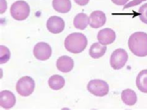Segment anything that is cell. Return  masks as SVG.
<instances>
[{
  "label": "cell",
  "instance_id": "277c9868",
  "mask_svg": "<svg viewBox=\"0 0 147 110\" xmlns=\"http://www.w3.org/2000/svg\"><path fill=\"white\" fill-rule=\"evenodd\" d=\"M16 90L22 96H29L35 90V81L30 76H23L18 80L16 85Z\"/></svg>",
  "mask_w": 147,
  "mask_h": 110
},
{
  "label": "cell",
  "instance_id": "ba28073f",
  "mask_svg": "<svg viewBox=\"0 0 147 110\" xmlns=\"http://www.w3.org/2000/svg\"><path fill=\"white\" fill-rule=\"evenodd\" d=\"M48 31L53 34H58L65 29V22L58 16H52L48 18L47 22Z\"/></svg>",
  "mask_w": 147,
  "mask_h": 110
},
{
  "label": "cell",
  "instance_id": "ffe728a7",
  "mask_svg": "<svg viewBox=\"0 0 147 110\" xmlns=\"http://www.w3.org/2000/svg\"><path fill=\"white\" fill-rule=\"evenodd\" d=\"M139 18L141 22L147 24V3H145L139 8Z\"/></svg>",
  "mask_w": 147,
  "mask_h": 110
},
{
  "label": "cell",
  "instance_id": "9c48e42d",
  "mask_svg": "<svg viewBox=\"0 0 147 110\" xmlns=\"http://www.w3.org/2000/svg\"><path fill=\"white\" fill-rule=\"evenodd\" d=\"M16 103V97L11 91L3 90L0 93V106L5 109L13 108Z\"/></svg>",
  "mask_w": 147,
  "mask_h": 110
},
{
  "label": "cell",
  "instance_id": "6da1fadb",
  "mask_svg": "<svg viewBox=\"0 0 147 110\" xmlns=\"http://www.w3.org/2000/svg\"><path fill=\"white\" fill-rule=\"evenodd\" d=\"M128 47L134 55L140 57L147 55V33L137 32L128 40Z\"/></svg>",
  "mask_w": 147,
  "mask_h": 110
},
{
  "label": "cell",
  "instance_id": "4fadbf2b",
  "mask_svg": "<svg viewBox=\"0 0 147 110\" xmlns=\"http://www.w3.org/2000/svg\"><path fill=\"white\" fill-rule=\"evenodd\" d=\"M52 6L56 12L60 13H67L72 7L70 0H53Z\"/></svg>",
  "mask_w": 147,
  "mask_h": 110
},
{
  "label": "cell",
  "instance_id": "7c38bea8",
  "mask_svg": "<svg viewBox=\"0 0 147 110\" xmlns=\"http://www.w3.org/2000/svg\"><path fill=\"white\" fill-rule=\"evenodd\" d=\"M74 60L67 55H62L58 58L56 61V67L60 71L63 73H68L71 71L74 68Z\"/></svg>",
  "mask_w": 147,
  "mask_h": 110
},
{
  "label": "cell",
  "instance_id": "52a82bcc",
  "mask_svg": "<svg viewBox=\"0 0 147 110\" xmlns=\"http://www.w3.org/2000/svg\"><path fill=\"white\" fill-rule=\"evenodd\" d=\"M52 53L51 46L47 42H38L33 49L34 56L39 61H47Z\"/></svg>",
  "mask_w": 147,
  "mask_h": 110
},
{
  "label": "cell",
  "instance_id": "d6986e66",
  "mask_svg": "<svg viewBox=\"0 0 147 110\" xmlns=\"http://www.w3.org/2000/svg\"><path fill=\"white\" fill-rule=\"evenodd\" d=\"M0 52H1V56H0V64H5L6 62L8 61L10 59V51L9 49L7 48L5 46H0Z\"/></svg>",
  "mask_w": 147,
  "mask_h": 110
},
{
  "label": "cell",
  "instance_id": "2e32d148",
  "mask_svg": "<svg viewBox=\"0 0 147 110\" xmlns=\"http://www.w3.org/2000/svg\"><path fill=\"white\" fill-rule=\"evenodd\" d=\"M121 99L123 103L128 106H132L137 101V96L136 92L132 90L127 89L122 91L121 93Z\"/></svg>",
  "mask_w": 147,
  "mask_h": 110
},
{
  "label": "cell",
  "instance_id": "8fae6325",
  "mask_svg": "<svg viewBox=\"0 0 147 110\" xmlns=\"http://www.w3.org/2000/svg\"><path fill=\"white\" fill-rule=\"evenodd\" d=\"M98 40L102 45L112 44L116 40V33L111 28H104L98 33Z\"/></svg>",
  "mask_w": 147,
  "mask_h": 110
},
{
  "label": "cell",
  "instance_id": "e0dca14e",
  "mask_svg": "<svg viewBox=\"0 0 147 110\" xmlns=\"http://www.w3.org/2000/svg\"><path fill=\"white\" fill-rule=\"evenodd\" d=\"M89 23V18L85 13H78L74 19V28L80 30H84Z\"/></svg>",
  "mask_w": 147,
  "mask_h": 110
},
{
  "label": "cell",
  "instance_id": "9a60e30c",
  "mask_svg": "<svg viewBox=\"0 0 147 110\" xmlns=\"http://www.w3.org/2000/svg\"><path fill=\"white\" fill-rule=\"evenodd\" d=\"M136 87L140 92L147 94V70H141L136 77Z\"/></svg>",
  "mask_w": 147,
  "mask_h": 110
},
{
  "label": "cell",
  "instance_id": "8992f818",
  "mask_svg": "<svg viewBox=\"0 0 147 110\" xmlns=\"http://www.w3.org/2000/svg\"><path fill=\"white\" fill-rule=\"evenodd\" d=\"M128 54L124 49L115 50L110 58V65L114 70L121 69L127 62Z\"/></svg>",
  "mask_w": 147,
  "mask_h": 110
},
{
  "label": "cell",
  "instance_id": "7a4b0ae2",
  "mask_svg": "<svg viewBox=\"0 0 147 110\" xmlns=\"http://www.w3.org/2000/svg\"><path fill=\"white\" fill-rule=\"evenodd\" d=\"M88 45L87 37L79 32L69 34L65 40V47L68 51L74 54L81 53Z\"/></svg>",
  "mask_w": 147,
  "mask_h": 110
},
{
  "label": "cell",
  "instance_id": "5bb4252c",
  "mask_svg": "<svg viewBox=\"0 0 147 110\" xmlns=\"http://www.w3.org/2000/svg\"><path fill=\"white\" fill-rule=\"evenodd\" d=\"M107 51V47L101 44L100 42L94 43L89 49V55L94 59H98L105 54Z\"/></svg>",
  "mask_w": 147,
  "mask_h": 110
},
{
  "label": "cell",
  "instance_id": "5b68a950",
  "mask_svg": "<svg viewBox=\"0 0 147 110\" xmlns=\"http://www.w3.org/2000/svg\"><path fill=\"white\" fill-rule=\"evenodd\" d=\"M89 93L95 96L102 97L107 95L109 92V86L107 83L102 80H90L87 86Z\"/></svg>",
  "mask_w": 147,
  "mask_h": 110
},
{
  "label": "cell",
  "instance_id": "603a6c76",
  "mask_svg": "<svg viewBox=\"0 0 147 110\" xmlns=\"http://www.w3.org/2000/svg\"><path fill=\"white\" fill-rule=\"evenodd\" d=\"M74 2L80 6H85L89 2V0H74Z\"/></svg>",
  "mask_w": 147,
  "mask_h": 110
},
{
  "label": "cell",
  "instance_id": "7402d4cb",
  "mask_svg": "<svg viewBox=\"0 0 147 110\" xmlns=\"http://www.w3.org/2000/svg\"><path fill=\"white\" fill-rule=\"evenodd\" d=\"M129 0H112V2L114 4L118 5V6H122V5H126Z\"/></svg>",
  "mask_w": 147,
  "mask_h": 110
},
{
  "label": "cell",
  "instance_id": "cb8c5ba5",
  "mask_svg": "<svg viewBox=\"0 0 147 110\" xmlns=\"http://www.w3.org/2000/svg\"><path fill=\"white\" fill-rule=\"evenodd\" d=\"M142 1H145V0H137V1H132V2H131L130 3H128V4H127V5H125L124 9H126V8H127V7H132L133 5H136V4H138L139 3L142 2Z\"/></svg>",
  "mask_w": 147,
  "mask_h": 110
},
{
  "label": "cell",
  "instance_id": "30bf717a",
  "mask_svg": "<svg viewBox=\"0 0 147 110\" xmlns=\"http://www.w3.org/2000/svg\"><path fill=\"white\" fill-rule=\"evenodd\" d=\"M106 20L105 13L100 10H96L89 16V25L93 28H99L105 24Z\"/></svg>",
  "mask_w": 147,
  "mask_h": 110
},
{
  "label": "cell",
  "instance_id": "3957f363",
  "mask_svg": "<svg viewBox=\"0 0 147 110\" xmlns=\"http://www.w3.org/2000/svg\"><path fill=\"white\" fill-rule=\"evenodd\" d=\"M10 13L15 20L23 21L27 19L30 14V7L27 2L19 0L13 3L10 8Z\"/></svg>",
  "mask_w": 147,
  "mask_h": 110
},
{
  "label": "cell",
  "instance_id": "ac0fdd59",
  "mask_svg": "<svg viewBox=\"0 0 147 110\" xmlns=\"http://www.w3.org/2000/svg\"><path fill=\"white\" fill-rule=\"evenodd\" d=\"M65 79L61 76L59 75H54L51 76L49 80H48V84L51 89L54 90H60L65 86Z\"/></svg>",
  "mask_w": 147,
  "mask_h": 110
},
{
  "label": "cell",
  "instance_id": "44dd1931",
  "mask_svg": "<svg viewBox=\"0 0 147 110\" xmlns=\"http://www.w3.org/2000/svg\"><path fill=\"white\" fill-rule=\"evenodd\" d=\"M7 9V2L6 0H1V10H0V13H4V12Z\"/></svg>",
  "mask_w": 147,
  "mask_h": 110
}]
</instances>
